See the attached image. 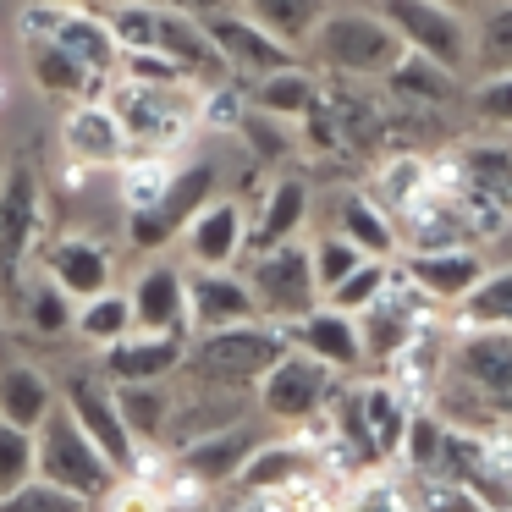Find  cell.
<instances>
[{"instance_id": "obj_23", "label": "cell", "mask_w": 512, "mask_h": 512, "mask_svg": "<svg viewBox=\"0 0 512 512\" xmlns=\"http://www.w3.org/2000/svg\"><path fill=\"white\" fill-rule=\"evenodd\" d=\"M402 276L424 303H463L485 281V259L474 248H446V254H408Z\"/></svg>"}, {"instance_id": "obj_15", "label": "cell", "mask_w": 512, "mask_h": 512, "mask_svg": "<svg viewBox=\"0 0 512 512\" xmlns=\"http://www.w3.org/2000/svg\"><path fill=\"white\" fill-rule=\"evenodd\" d=\"M188 342L193 336H144V331H133L127 342H116V347L100 353V375L111 380V386H160V380L182 375Z\"/></svg>"}, {"instance_id": "obj_26", "label": "cell", "mask_w": 512, "mask_h": 512, "mask_svg": "<svg viewBox=\"0 0 512 512\" xmlns=\"http://www.w3.org/2000/svg\"><path fill=\"white\" fill-rule=\"evenodd\" d=\"M61 408V391L50 386V375L39 364H0V424H12V430H28L39 435V424Z\"/></svg>"}, {"instance_id": "obj_19", "label": "cell", "mask_w": 512, "mask_h": 512, "mask_svg": "<svg viewBox=\"0 0 512 512\" xmlns=\"http://www.w3.org/2000/svg\"><path fill=\"white\" fill-rule=\"evenodd\" d=\"M259 441L265 435L254 430V424H237V430H221V435H210V441H193V446H182V452H171L177 457V468L193 479L199 490H232L237 485V474L248 468V457L259 452Z\"/></svg>"}, {"instance_id": "obj_4", "label": "cell", "mask_w": 512, "mask_h": 512, "mask_svg": "<svg viewBox=\"0 0 512 512\" xmlns=\"http://www.w3.org/2000/svg\"><path fill=\"white\" fill-rule=\"evenodd\" d=\"M34 446H39V479L56 485V490H67V496H78L83 507H105L111 490L122 485V474L111 468V457L83 435V424L72 419L67 408H56L45 424H39Z\"/></svg>"}, {"instance_id": "obj_20", "label": "cell", "mask_w": 512, "mask_h": 512, "mask_svg": "<svg viewBox=\"0 0 512 512\" xmlns=\"http://www.w3.org/2000/svg\"><path fill=\"white\" fill-rule=\"evenodd\" d=\"M193 270H232L248 254V215L237 199H215L193 215V226L182 232Z\"/></svg>"}, {"instance_id": "obj_36", "label": "cell", "mask_w": 512, "mask_h": 512, "mask_svg": "<svg viewBox=\"0 0 512 512\" xmlns=\"http://www.w3.org/2000/svg\"><path fill=\"white\" fill-rule=\"evenodd\" d=\"M386 94L397 105H452L457 94H463V83H457V72H446V67H435V61H424L408 50V56L386 72Z\"/></svg>"}, {"instance_id": "obj_35", "label": "cell", "mask_w": 512, "mask_h": 512, "mask_svg": "<svg viewBox=\"0 0 512 512\" xmlns=\"http://www.w3.org/2000/svg\"><path fill=\"white\" fill-rule=\"evenodd\" d=\"M243 17L259 23L270 39H281L287 50H298L331 17V0H243Z\"/></svg>"}, {"instance_id": "obj_30", "label": "cell", "mask_w": 512, "mask_h": 512, "mask_svg": "<svg viewBox=\"0 0 512 512\" xmlns=\"http://www.w3.org/2000/svg\"><path fill=\"white\" fill-rule=\"evenodd\" d=\"M320 100H325L320 78L303 67H287V72H270V78L248 83V111L276 116V122H303Z\"/></svg>"}, {"instance_id": "obj_53", "label": "cell", "mask_w": 512, "mask_h": 512, "mask_svg": "<svg viewBox=\"0 0 512 512\" xmlns=\"http://www.w3.org/2000/svg\"><path fill=\"white\" fill-rule=\"evenodd\" d=\"M61 6H45V0H34V6H23V17H17V34H23V45H50L61 28Z\"/></svg>"}, {"instance_id": "obj_33", "label": "cell", "mask_w": 512, "mask_h": 512, "mask_svg": "<svg viewBox=\"0 0 512 512\" xmlns=\"http://www.w3.org/2000/svg\"><path fill=\"white\" fill-rule=\"evenodd\" d=\"M402 226H408V254H446V248H468V237H474L468 215L441 193H430L419 210L402 215Z\"/></svg>"}, {"instance_id": "obj_57", "label": "cell", "mask_w": 512, "mask_h": 512, "mask_svg": "<svg viewBox=\"0 0 512 512\" xmlns=\"http://www.w3.org/2000/svg\"><path fill=\"white\" fill-rule=\"evenodd\" d=\"M45 6H61V12H94L100 0H45Z\"/></svg>"}, {"instance_id": "obj_29", "label": "cell", "mask_w": 512, "mask_h": 512, "mask_svg": "<svg viewBox=\"0 0 512 512\" xmlns=\"http://www.w3.org/2000/svg\"><path fill=\"white\" fill-rule=\"evenodd\" d=\"M336 237H347L358 254L380 259V265H391V259H397V248H402L397 221H391V215L369 199V193H342V199H336Z\"/></svg>"}, {"instance_id": "obj_52", "label": "cell", "mask_w": 512, "mask_h": 512, "mask_svg": "<svg viewBox=\"0 0 512 512\" xmlns=\"http://www.w3.org/2000/svg\"><path fill=\"white\" fill-rule=\"evenodd\" d=\"M122 78L149 83V89H177V83H188L177 61H166L160 50H133V56H122Z\"/></svg>"}, {"instance_id": "obj_6", "label": "cell", "mask_w": 512, "mask_h": 512, "mask_svg": "<svg viewBox=\"0 0 512 512\" xmlns=\"http://www.w3.org/2000/svg\"><path fill=\"white\" fill-rule=\"evenodd\" d=\"M309 45H314V56L331 72H342V78H386V72L408 56L402 39L391 34L375 12H331L314 28Z\"/></svg>"}, {"instance_id": "obj_43", "label": "cell", "mask_w": 512, "mask_h": 512, "mask_svg": "<svg viewBox=\"0 0 512 512\" xmlns=\"http://www.w3.org/2000/svg\"><path fill=\"white\" fill-rule=\"evenodd\" d=\"M391 270L397 265H380V259H364V265L353 270V276L342 281L336 292H325V309H336V314H364V309H375L380 298H386V287H391Z\"/></svg>"}, {"instance_id": "obj_42", "label": "cell", "mask_w": 512, "mask_h": 512, "mask_svg": "<svg viewBox=\"0 0 512 512\" xmlns=\"http://www.w3.org/2000/svg\"><path fill=\"white\" fill-rule=\"evenodd\" d=\"M468 331H512V270H485L474 292L463 298Z\"/></svg>"}, {"instance_id": "obj_58", "label": "cell", "mask_w": 512, "mask_h": 512, "mask_svg": "<svg viewBox=\"0 0 512 512\" xmlns=\"http://www.w3.org/2000/svg\"><path fill=\"white\" fill-rule=\"evenodd\" d=\"M435 6H446V12H457V17H463L468 6H479V0H435Z\"/></svg>"}, {"instance_id": "obj_37", "label": "cell", "mask_w": 512, "mask_h": 512, "mask_svg": "<svg viewBox=\"0 0 512 512\" xmlns=\"http://www.w3.org/2000/svg\"><path fill=\"white\" fill-rule=\"evenodd\" d=\"M358 402H364V424H369V435H375L380 457L397 463L402 441H408V424H413V408L386 386V380H364V386H358Z\"/></svg>"}, {"instance_id": "obj_11", "label": "cell", "mask_w": 512, "mask_h": 512, "mask_svg": "<svg viewBox=\"0 0 512 512\" xmlns=\"http://www.w3.org/2000/svg\"><path fill=\"white\" fill-rule=\"evenodd\" d=\"M61 408L83 424V435H89V441L111 457L116 474L127 479V468H133V457H138V441L127 435V424H122V408H116V386H111V380L89 375V369L67 375V386H61Z\"/></svg>"}, {"instance_id": "obj_54", "label": "cell", "mask_w": 512, "mask_h": 512, "mask_svg": "<svg viewBox=\"0 0 512 512\" xmlns=\"http://www.w3.org/2000/svg\"><path fill=\"white\" fill-rule=\"evenodd\" d=\"M160 512H215V501H210V490H199L188 474H171V485H166V496H160Z\"/></svg>"}, {"instance_id": "obj_46", "label": "cell", "mask_w": 512, "mask_h": 512, "mask_svg": "<svg viewBox=\"0 0 512 512\" xmlns=\"http://www.w3.org/2000/svg\"><path fill=\"white\" fill-rule=\"evenodd\" d=\"M309 259H314V281H320V298H325V292H336L358 265H364V254H358V248L347 243V237H336V232H325L320 243L309 248Z\"/></svg>"}, {"instance_id": "obj_38", "label": "cell", "mask_w": 512, "mask_h": 512, "mask_svg": "<svg viewBox=\"0 0 512 512\" xmlns=\"http://www.w3.org/2000/svg\"><path fill=\"white\" fill-rule=\"evenodd\" d=\"M171 177H177V160H166V155H127L122 166H116V199H122L127 215H144V210H155V204L166 199Z\"/></svg>"}, {"instance_id": "obj_22", "label": "cell", "mask_w": 512, "mask_h": 512, "mask_svg": "<svg viewBox=\"0 0 512 512\" xmlns=\"http://www.w3.org/2000/svg\"><path fill=\"white\" fill-rule=\"evenodd\" d=\"M210 39H215V50H221V61H226V72H232V78L259 83V78H270V72L298 67V56H292L281 39H270L259 23H248L243 12H237V17H221V23H210Z\"/></svg>"}, {"instance_id": "obj_7", "label": "cell", "mask_w": 512, "mask_h": 512, "mask_svg": "<svg viewBox=\"0 0 512 512\" xmlns=\"http://www.w3.org/2000/svg\"><path fill=\"white\" fill-rule=\"evenodd\" d=\"M215 188H221L215 160H188V166H177V177H171L166 199H160L155 210L127 215V248H133V254H166V248L193 226V215L221 199Z\"/></svg>"}, {"instance_id": "obj_28", "label": "cell", "mask_w": 512, "mask_h": 512, "mask_svg": "<svg viewBox=\"0 0 512 512\" xmlns=\"http://www.w3.org/2000/svg\"><path fill=\"white\" fill-rule=\"evenodd\" d=\"M303 221H309V182H303V177H281L276 188L265 193L259 215L248 221V259L270 254V248L298 243Z\"/></svg>"}, {"instance_id": "obj_34", "label": "cell", "mask_w": 512, "mask_h": 512, "mask_svg": "<svg viewBox=\"0 0 512 512\" xmlns=\"http://www.w3.org/2000/svg\"><path fill=\"white\" fill-rule=\"evenodd\" d=\"M28 78H34L39 94H50V100H67V105H83V100H105V83H94L89 72L78 67V61L67 56V50L56 45H28Z\"/></svg>"}, {"instance_id": "obj_44", "label": "cell", "mask_w": 512, "mask_h": 512, "mask_svg": "<svg viewBox=\"0 0 512 512\" xmlns=\"http://www.w3.org/2000/svg\"><path fill=\"white\" fill-rule=\"evenodd\" d=\"M39 479V446L28 430H12V424H0V501L17 496L23 485Z\"/></svg>"}, {"instance_id": "obj_3", "label": "cell", "mask_w": 512, "mask_h": 512, "mask_svg": "<svg viewBox=\"0 0 512 512\" xmlns=\"http://www.w3.org/2000/svg\"><path fill=\"white\" fill-rule=\"evenodd\" d=\"M105 105L116 111V122H122L133 155H166L171 160V149H182V144H188V133L199 127L204 89H193V83H177V89H149V83L116 78L111 94H105Z\"/></svg>"}, {"instance_id": "obj_1", "label": "cell", "mask_w": 512, "mask_h": 512, "mask_svg": "<svg viewBox=\"0 0 512 512\" xmlns=\"http://www.w3.org/2000/svg\"><path fill=\"white\" fill-rule=\"evenodd\" d=\"M287 331L270 320H254V325H232V331H204L188 342V375L193 391H232V397H248L259 391V380L287 358Z\"/></svg>"}, {"instance_id": "obj_21", "label": "cell", "mask_w": 512, "mask_h": 512, "mask_svg": "<svg viewBox=\"0 0 512 512\" xmlns=\"http://www.w3.org/2000/svg\"><path fill=\"white\" fill-rule=\"evenodd\" d=\"M155 50H160L166 61H177L182 78H188L193 89H215V83H232V72H226V61H221V50H215L210 28L193 23V17H182V12H166V6H160Z\"/></svg>"}, {"instance_id": "obj_41", "label": "cell", "mask_w": 512, "mask_h": 512, "mask_svg": "<svg viewBox=\"0 0 512 512\" xmlns=\"http://www.w3.org/2000/svg\"><path fill=\"white\" fill-rule=\"evenodd\" d=\"M474 72L479 78H512V0L485 6L474 23Z\"/></svg>"}, {"instance_id": "obj_5", "label": "cell", "mask_w": 512, "mask_h": 512, "mask_svg": "<svg viewBox=\"0 0 512 512\" xmlns=\"http://www.w3.org/2000/svg\"><path fill=\"white\" fill-rule=\"evenodd\" d=\"M375 17L402 39V50H413V56L435 61V67L457 72V78L474 67V28H468V17L446 12L435 0H380Z\"/></svg>"}, {"instance_id": "obj_55", "label": "cell", "mask_w": 512, "mask_h": 512, "mask_svg": "<svg viewBox=\"0 0 512 512\" xmlns=\"http://www.w3.org/2000/svg\"><path fill=\"white\" fill-rule=\"evenodd\" d=\"M166 12H182V17H193V23H221V17H237L243 12V0H160Z\"/></svg>"}, {"instance_id": "obj_56", "label": "cell", "mask_w": 512, "mask_h": 512, "mask_svg": "<svg viewBox=\"0 0 512 512\" xmlns=\"http://www.w3.org/2000/svg\"><path fill=\"white\" fill-rule=\"evenodd\" d=\"M100 512H160V490H149V485H133V479H122V485L111 490V501H105Z\"/></svg>"}, {"instance_id": "obj_12", "label": "cell", "mask_w": 512, "mask_h": 512, "mask_svg": "<svg viewBox=\"0 0 512 512\" xmlns=\"http://www.w3.org/2000/svg\"><path fill=\"white\" fill-rule=\"evenodd\" d=\"M127 303H133V331H144V336H193L188 276H182L171 259H149V265L133 276V287H127Z\"/></svg>"}, {"instance_id": "obj_31", "label": "cell", "mask_w": 512, "mask_h": 512, "mask_svg": "<svg viewBox=\"0 0 512 512\" xmlns=\"http://www.w3.org/2000/svg\"><path fill=\"white\" fill-rule=\"evenodd\" d=\"M12 309H17V325H23L28 336H39V342L72 336V320H78V303H72L67 292L45 276V270L23 281V292L12 298Z\"/></svg>"}, {"instance_id": "obj_45", "label": "cell", "mask_w": 512, "mask_h": 512, "mask_svg": "<svg viewBox=\"0 0 512 512\" xmlns=\"http://www.w3.org/2000/svg\"><path fill=\"white\" fill-rule=\"evenodd\" d=\"M105 23H111V34H116V45H122V56H133V50H155L160 0H133V6H116Z\"/></svg>"}, {"instance_id": "obj_40", "label": "cell", "mask_w": 512, "mask_h": 512, "mask_svg": "<svg viewBox=\"0 0 512 512\" xmlns=\"http://www.w3.org/2000/svg\"><path fill=\"white\" fill-rule=\"evenodd\" d=\"M72 336H78V342H89L94 353H105V347L127 342V336H133V303H127V292H105V298L78 303Z\"/></svg>"}, {"instance_id": "obj_25", "label": "cell", "mask_w": 512, "mask_h": 512, "mask_svg": "<svg viewBox=\"0 0 512 512\" xmlns=\"http://www.w3.org/2000/svg\"><path fill=\"white\" fill-rule=\"evenodd\" d=\"M248 424V397H232V391H177V419H171L166 452H182L193 441H210L221 430H237Z\"/></svg>"}, {"instance_id": "obj_18", "label": "cell", "mask_w": 512, "mask_h": 512, "mask_svg": "<svg viewBox=\"0 0 512 512\" xmlns=\"http://www.w3.org/2000/svg\"><path fill=\"white\" fill-rule=\"evenodd\" d=\"M188 320H193V336L232 331V325L259 320V303L248 292V281L232 276V270H193L188 276Z\"/></svg>"}, {"instance_id": "obj_60", "label": "cell", "mask_w": 512, "mask_h": 512, "mask_svg": "<svg viewBox=\"0 0 512 512\" xmlns=\"http://www.w3.org/2000/svg\"><path fill=\"white\" fill-rule=\"evenodd\" d=\"M0 100H6V83H0Z\"/></svg>"}, {"instance_id": "obj_50", "label": "cell", "mask_w": 512, "mask_h": 512, "mask_svg": "<svg viewBox=\"0 0 512 512\" xmlns=\"http://www.w3.org/2000/svg\"><path fill=\"white\" fill-rule=\"evenodd\" d=\"M0 512H100V507H83L78 496H67V490L45 485V479H34V485H23L17 496L0 501Z\"/></svg>"}, {"instance_id": "obj_13", "label": "cell", "mask_w": 512, "mask_h": 512, "mask_svg": "<svg viewBox=\"0 0 512 512\" xmlns=\"http://www.w3.org/2000/svg\"><path fill=\"white\" fill-rule=\"evenodd\" d=\"M45 276L67 292L72 303H89L116 292V254L89 232H61L56 243L45 248Z\"/></svg>"}, {"instance_id": "obj_51", "label": "cell", "mask_w": 512, "mask_h": 512, "mask_svg": "<svg viewBox=\"0 0 512 512\" xmlns=\"http://www.w3.org/2000/svg\"><path fill=\"white\" fill-rule=\"evenodd\" d=\"M468 105L485 127H512V78H479L468 89Z\"/></svg>"}, {"instance_id": "obj_49", "label": "cell", "mask_w": 512, "mask_h": 512, "mask_svg": "<svg viewBox=\"0 0 512 512\" xmlns=\"http://www.w3.org/2000/svg\"><path fill=\"white\" fill-rule=\"evenodd\" d=\"M237 138H243V144L254 149V160H265V166H276V160L292 155V133H287V122H276V116L248 111L243 127H237Z\"/></svg>"}, {"instance_id": "obj_24", "label": "cell", "mask_w": 512, "mask_h": 512, "mask_svg": "<svg viewBox=\"0 0 512 512\" xmlns=\"http://www.w3.org/2000/svg\"><path fill=\"white\" fill-rule=\"evenodd\" d=\"M309 479H320V457H314V446L303 441V435H281V441H259V452L248 457V468L237 474L232 490H276V496H287V490L309 485Z\"/></svg>"}, {"instance_id": "obj_48", "label": "cell", "mask_w": 512, "mask_h": 512, "mask_svg": "<svg viewBox=\"0 0 512 512\" xmlns=\"http://www.w3.org/2000/svg\"><path fill=\"white\" fill-rule=\"evenodd\" d=\"M342 512H413V507H408V496H402V485L391 474H369V479H358V485H347Z\"/></svg>"}, {"instance_id": "obj_47", "label": "cell", "mask_w": 512, "mask_h": 512, "mask_svg": "<svg viewBox=\"0 0 512 512\" xmlns=\"http://www.w3.org/2000/svg\"><path fill=\"white\" fill-rule=\"evenodd\" d=\"M243 116H248V89H237V78L204 89L199 127H210V133H237V127H243Z\"/></svg>"}, {"instance_id": "obj_16", "label": "cell", "mask_w": 512, "mask_h": 512, "mask_svg": "<svg viewBox=\"0 0 512 512\" xmlns=\"http://www.w3.org/2000/svg\"><path fill=\"white\" fill-rule=\"evenodd\" d=\"M61 149H67L72 166H89V171H116L133 144H127L122 122L105 100H83V105H67V122H61Z\"/></svg>"}, {"instance_id": "obj_8", "label": "cell", "mask_w": 512, "mask_h": 512, "mask_svg": "<svg viewBox=\"0 0 512 512\" xmlns=\"http://www.w3.org/2000/svg\"><path fill=\"white\" fill-rule=\"evenodd\" d=\"M248 292L259 303V320L270 325H292L303 314L320 309V281H314V259L303 243H287V248H270V254H254L248 259Z\"/></svg>"}, {"instance_id": "obj_17", "label": "cell", "mask_w": 512, "mask_h": 512, "mask_svg": "<svg viewBox=\"0 0 512 512\" xmlns=\"http://www.w3.org/2000/svg\"><path fill=\"white\" fill-rule=\"evenodd\" d=\"M287 331V347L303 358H314V364H325L331 375H347V369L364 364V336H358V320L353 314H336V309H314L303 314V320L281 325Z\"/></svg>"}, {"instance_id": "obj_10", "label": "cell", "mask_w": 512, "mask_h": 512, "mask_svg": "<svg viewBox=\"0 0 512 512\" xmlns=\"http://www.w3.org/2000/svg\"><path fill=\"white\" fill-rule=\"evenodd\" d=\"M336 386H342V380H336L325 364H314V358H303V353H287L265 380H259L254 402H259L265 419L287 424V430H303L309 419H320V413L331 408Z\"/></svg>"}, {"instance_id": "obj_9", "label": "cell", "mask_w": 512, "mask_h": 512, "mask_svg": "<svg viewBox=\"0 0 512 512\" xmlns=\"http://www.w3.org/2000/svg\"><path fill=\"white\" fill-rule=\"evenodd\" d=\"M39 226H45L39 177H34V166L12 160V166L0 171V292L6 298L23 292V265L39 243Z\"/></svg>"}, {"instance_id": "obj_32", "label": "cell", "mask_w": 512, "mask_h": 512, "mask_svg": "<svg viewBox=\"0 0 512 512\" xmlns=\"http://www.w3.org/2000/svg\"><path fill=\"white\" fill-rule=\"evenodd\" d=\"M116 408H122V424L138 446H166L171 419H177V391H171V380H160V386H116Z\"/></svg>"}, {"instance_id": "obj_27", "label": "cell", "mask_w": 512, "mask_h": 512, "mask_svg": "<svg viewBox=\"0 0 512 512\" xmlns=\"http://www.w3.org/2000/svg\"><path fill=\"white\" fill-rule=\"evenodd\" d=\"M50 45L67 50V56L78 61V67L89 72L94 83H105V89H111V83L122 78V45H116L111 23H105L100 12H67Z\"/></svg>"}, {"instance_id": "obj_59", "label": "cell", "mask_w": 512, "mask_h": 512, "mask_svg": "<svg viewBox=\"0 0 512 512\" xmlns=\"http://www.w3.org/2000/svg\"><path fill=\"white\" fill-rule=\"evenodd\" d=\"M105 6H111V12H116V6H133V0H105Z\"/></svg>"}, {"instance_id": "obj_2", "label": "cell", "mask_w": 512, "mask_h": 512, "mask_svg": "<svg viewBox=\"0 0 512 512\" xmlns=\"http://www.w3.org/2000/svg\"><path fill=\"white\" fill-rule=\"evenodd\" d=\"M430 188L468 215L474 237H496L512 221V149L507 144H468L452 160L430 166Z\"/></svg>"}, {"instance_id": "obj_14", "label": "cell", "mask_w": 512, "mask_h": 512, "mask_svg": "<svg viewBox=\"0 0 512 512\" xmlns=\"http://www.w3.org/2000/svg\"><path fill=\"white\" fill-rule=\"evenodd\" d=\"M452 380L474 386L512 424V331H468L452 347Z\"/></svg>"}, {"instance_id": "obj_39", "label": "cell", "mask_w": 512, "mask_h": 512, "mask_svg": "<svg viewBox=\"0 0 512 512\" xmlns=\"http://www.w3.org/2000/svg\"><path fill=\"white\" fill-rule=\"evenodd\" d=\"M430 160L419 155H391L386 166H380V210L391 215V221H402L408 210H419L424 199H430Z\"/></svg>"}]
</instances>
